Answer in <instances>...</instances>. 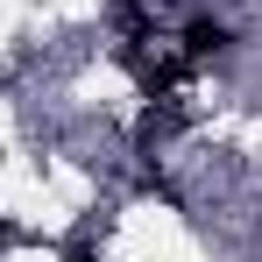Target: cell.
I'll list each match as a JSON object with an SVG mask.
<instances>
[{
	"label": "cell",
	"mask_w": 262,
	"mask_h": 262,
	"mask_svg": "<svg viewBox=\"0 0 262 262\" xmlns=\"http://www.w3.org/2000/svg\"><path fill=\"white\" fill-rule=\"evenodd\" d=\"M227 43H234V36H227L220 21H191V29H184V57H191V64H206V57H220Z\"/></svg>",
	"instance_id": "1"
},
{
	"label": "cell",
	"mask_w": 262,
	"mask_h": 262,
	"mask_svg": "<svg viewBox=\"0 0 262 262\" xmlns=\"http://www.w3.org/2000/svg\"><path fill=\"white\" fill-rule=\"evenodd\" d=\"M64 262H99V255H92V248H71V255H64Z\"/></svg>",
	"instance_id": "2"
},
{
	"label": "cell",
	"mask_w": 262,
	"mask_h": 262,
	"mask_svg": "<svg viewBox=\"0 0 262 262\" xmlns=\"http://www.w3.org/2000/svg\"><path fill=\"white\" fill-rule=\"evenodd\" d=\"M0 248H7V227H0Z\"/></svg>",
	"instance_id": "3"
}]
</instances>
